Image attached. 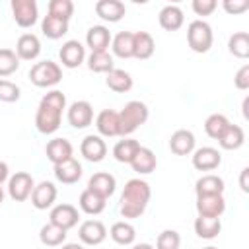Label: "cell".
Masks as SVG:
<instances>
[{
    "label": "cell",
    "mask_w": 249,
    "mask_h": 249,
    "mask_svg": "<svg viewBox=\"0 0 249 249\" xmlns=\"http://www.w3.org/2000/svg\"><path fill=\"white\" fill-rule=\"evenodd\" d=\"M152 191L150 185L142 179H128L123 195H121V216L123 218H138L144 214L150 202Z\"/></svg>",
    "instance_id": "obj_2"
},
{
    "label": "cell",
    "mask_w": 249,
    "mask_h": 249,
    "mask_svg": "<svg viewBox=\"0 0 249 249\" xmlns=\"http://www.w3.org/2000/svg\"><path fill=\"white\" fill-rule=\"evenodd\" d=\"M45 154H47V160L53 165H58V163L68 161L72 158L74 148L66 138H53V140H49V144L45 148Z\"/></svg>",
    "instance_id": "obj_16"
},
{
    "label": "cell",
    "mask_w": 249,
    "mask_h": 249,
    "mask_svg": "<svg viewBox=\"0 0 249 249\" xmlns=\"http://www.w3.org/2000/svg\"><path fill=\"white\" fill-rule=\"evenodd\" d=\"M49 218H51V224H54V226H58V228H62V230L68 231L70 228H74V226L78 224L80 214H78V208H76V206L64 202V204L53 206Z\"/></svg>",
    "instance_id": "obj_9"
},
{
    "label": "cell",
    "mask_w": 249,
    "mask_h": 249,
    "mask_svg": "<svg viewBox=\"0 0 249 249\" xmlns=\"http://www.w3.org/2000/svg\"><path fill=\"white\" fill-rule=\"evenodd\" d=\"M78 204H80L82 212H86V214H89V216H97V214H101V212L105 210V206H107V198H103V196L95 195L93 191L86 189V191H82Z\"/></svg>",
    "instance_id": "obj_27"
},
{
    "label": "cell",
    "mask_w": 249,
    "mask_h": 249,
    "mask_svg": "<svg viewBox=\"0 0 249 249\" xmlns=\"http://www.w3.org/2000/svg\"><path fill=\"white\" fill-rule=\"evenodd\" d=\"M204 249H218V247H212V245H208V247H204Z\"/></svg>",
    "instance_id": "obj_53"
},
{
    "label": "cell",
    "mask_w": 249,
    "mask_h": 249,
    "mask_svg": "<svg viewBox=\"0 0 249 249\" xmlns=\"http://www.w3.org/2000/svg\"><path fill=\"white\" fill-rule=\"evenodd\" d=\"M62 249H84V245H80V243H62Z\"/></svg>",
    "instance_id": "obj_50"
},
{
    "label": "cell",
    "mask_w": 249,
    "mask_h": 249,
    "mask_svg": "<svg viewBox=\"0 0 249 249\" xmlns=\"http://www.w3.org/2000/svg\"><path fill=\"white\" fill-rule=\"evenodd\" d=\"M88 68L95 74H109L115 66H113V56L109 54V51H99V53H91L88 56Z\"/></svg>",
    "instance_id": "obj_37"
},
{
    "label": "cell",
    "mask_w": 249,
    "mask_h": 249,
    "mask_svg": "<svg viewBox=\"0 0 249 249\" xmlns=\"http://www.w3.org/2000/svg\"><path fill=\"white\" fill-rule=\"evenodd\" d=\"M74 14V2L72 0H51L49 2V16L70 21Z\"/></svg>",
    "instance_id": "obj_41"
},
{
    "label": "cell",
    "mask_w": 249,
    "mask_h": 249,
    "mask_svg": "<svg viewBox=\"0 0 249 249\" xmlns=\"http://www.w3.org/2000/svg\"><path fill=\"white\" fill-rule=\"evenodd\" d=\"M218 8L216 0H193V12L196 16H210Z\"/></svg>",
    "instance_id": "obj_44"
},
{
    "label": "cell",
    "mask_w": 249,
    "mask_h": 249,
    "mask_svg": "<svg viewBox=\"0 0 249 249\" xmlns=\"http://www.w3.org/2000/svg\"><path fill=\"white\" fill-rule=\"evenodd\" d=\"M156 51V43H154V37L148 33V31H136L134 33V47H132V56L134 58H140V60H146L154 54Z\"/></svg>",
    "instance_id": "obj_28"
},
{
    "label": "cell",
    "mask_w": 249,
    "mask_h": 249,
    "mask_svg": "<svg viewBox=\"0 0 249 249\" xmlns=\"http://www.w3.org/2000/svg\"><path fill=\"white\" fill-rule=\"evenodd\" d=\"M247 175H249V167L241 169V177H239V187L243 193H249V183H247Z\"/></svg>",
    "instance_id": "obj_47"
},
{
    "label": "cell",
    "mask_w": 249,
    "mask_h": 249,
    "mask_svg": "<svg viewBox=\"0 0 249 249\" xmlns=\"http://www.w3.org/2000/svg\"><path fill=\"white\" fill-rule=\"evenodd\" d=\"M58 56H60L62 66H66V68H78L84 62V58H86V49H84V45L80 41L70 39V41H66L60 47Z\"/></svg>",
    "instance_id": "obj_13"
},
{
    "label": "cell",
    "mask_w": 249,
    "mask_h": 249,
    "mask_svg": "<svg viewBox=\"0 0 249 249\" xmlns=\"http://www.w3.org/2000/svg\"><path fill=\"white\" fill-rule=\"evenodd\" d=\"M111 47L115 56L119 58H130L132 47H134V33L132 31H121L111 39Z\"/></svg>",
    "instance_id": "obj_31"
},
{
    "label": "cell",
    "mask_w": 249,
    "mask_h": 249,
    "mask_svg": "<svg viewBox=\"0 0 249 249\" xmlns=\"http://www.w3.org/2000/svg\"><path fill=\"white\" fill-rule=\"evenodd\" d=\"M78 237L82 243L86 245H99L105 241L107 237V228L103 222L99 220H86L80 224V230H78Z\"/></svg>",
    "instance_id": "obj_10"
},
{
    "label": "cell",
    "mask_w": 249,
    "mask_h": 249,
    "mask_svg": "<svg viewBox=\"0 0 249 249\" xmlns=\"http://www.w3.org/2000/svg\"><path fill=\"white\" fill-rule=\"evenodd\" d=\"M148 107L142 101H128L123 111H119V136L132 134L138 126L148 121Z\"/></svg>",
    "instance_id": "obj_3"
},
{
    "label": "cell",
    "mask_w": 249,
    "mask_h": 249,
    "mask_svg": "<svg viewBox=\"0 0 249 249\" xmlns=\"http://www.w3.org/2000/svg\"><path fill=\"white\" fill-rule=\"evenodd\" d=\"M196 212L204 218H220L226 212L224 195H204L196 196Z\"/></svg>",
    "instance_id": "obj_11"
},
{
    "label": "cell",
    "mask_w": 249,
    "mask_h": 249,
    "mask_svg": "<svg viewBox=\"0 0 249 249\" xmlns=\"http://www.w3.org/2000/svg\"><path fill=\"white\" fill-rule=\"evenodd\" d=\"M2 200H4V191H2V185H0V204H2Z\"/></svg>",
    "instance_id": "obj_52"
},
{
    "label": "cell",
    "mask_w": 249,
    "mask_h": 249,
    "mask_svg": "<svg viewBox=\"0 0 249 249\" xmlns=\"http://www.w3.org/2000/svg\"><path fill=\"white\" fill-rule=\"evenodd\" d=\"M66 109V97L58 89H51L41 97L35 113V126L41 134H53L58 130L62 121V111Z\"/></svg>",
    "instance_id": "obj_1"
},
{
    "label": "cell",
    "mask_w": 249,
    "mask_h": 249,
    "mask_svg": "<svg viewBox=\"0 0 249 249\" xmlns=\"http://www.w3.org/2000/svg\"><path fill=\"white\" fill-rule=\"evenodd\" d=\"M233 84L237 89H249V64H243L237 72H235V78H233Z\"/></svg>",
    "instance_id": "obj_46"
},
{
    "label": "cell",
    "mask_w": 249,
    "mask_h": 249,
    "mask_svg": "<svg viewBox=\"0 0 249 249\" xmlns=\"http://www.w3.org/2000/svg\"><path fill=\"white\" fill-rule=\"evenodd\" d=\"M195 144H196L195 134L191 130H187V128L175 130L171 134V138H169V148H171V152L175 156H189V154H193L195 152Z\"/></svg>",
    "instance_id": "obj_17"
},
{
    "label": "cell",
    "mask_w": 249,
    "mask_h": 249,
    "mask_svg": "<svg viewBox=\"0 0 249 249\" xmlns=\"http://www.w3.org/2000/svg\"><path fill=\"white\" fill-rule=\"evenodd\" d=\"M41 53V41L33 33H23L19 35L16 43V54L19 60H35Z\"/></svg>",
    "instance_id": "obj_19"
},
{
    "label": "cell",
    "mask_w": 249,
    "mask_h": 249,
    "mask_svg": "<svg viewBox=\"0 0 249 249\" xmlns=\"http://www.w3.org/2000/svg\"><path fill=\"white\" fill-rule=\"evenodd\" d=\"M124 12H126V8H124V4L121 0H99L95 4V14L101 19L111 21V23L119 21L124 16Z\"/></svg>",
    "instance_id": "obj_23"
},
{
    "label": "cell",
    "mask_w": 249,
    "mask_h": 249,
    "mask_svg": "<svg viewBox=\"0 0 249 249\" xmlns=\"http://www.w3.org/2000/svg\"><path fill=\"white\" fill-rule=\"evenodd\" d=\"M29 80L37 88H53L62 80V68L53 60L35 62L29 70Z\"/></svg>",
    "instance_id": "obj_4"
},
{
    "label": "cell",
    "mask_w": 249,
    "mask_h": 249,
    "mask_svg": "<svg viewBox=\"0 0 249 249\" xmlns=\"http://www.w3.org/2000/svg\"><path fill=\"white\" fill-rule=\"evenodd\" d=\"M158 19H160V25H161L165 31H177V29L183 25L185 16H183V10H181L179 6L169 4V6L161 8Z\"/></svg>",
    "instance_id": "obj_25"
},
{
    "label": "cell",
    "mask_w": 249,
    "mask_h": 249,
    "mask_svg": "<svg viewBox=\"0 0 249 249\" xmlns=\"http://www.w3.org/2000/svg\"><path fill=\"white\" fill-rule=\"evenodd\" d=\"M243 117L249 119V97L243 99Z\"/></svg>",
    "instance_id": "obj_49"
},
{
    "label": "cell",
    "mask_w": 249,
    "mask_h": 249,
    "mask_svg": "<svg viewBox=\"0 0 249 249\" xmlns=\"http://www.w3.org/2000/svg\"><path fill=\"white\" fill-rule=\"evenodd\" d=\"M222 6L228 14L235 16V14H243L245 10H249V0H224Z\"/></svg>",
    "instance_id": "obj_45"
},
{
    "label": "cell",
    "mask_w": 249,
    "mask_h": 249,
    "mask_svg": "<svg viewBox=\"0 0 249 249\" xmlns=\"http://www.w3.org/2000/svg\"><path fill=\"white\" fill-rule=\"evenodd\" d=\"M245 142V132L239 124H228V128L224 130V134L218 138V144L224 148V150H237L241 148Z\"/></svg>",
    "instance_id": "obj_30"
},
{
    "label": "cell",
    "mask_w": 249,
    "mask_h": 249,
    "mask_svg": "<svg viewBox=\"0 0 249 249\" xmlns=\"http://www.w3.org/2000/svg\"><path fill=\"white\" fill-rule=\"evenodd\" d=\"M224 179L214 175V173H208V175H202L200 179H196L195 183V193L196 196H204V195H224Z\"/></svg>",
    "instance_id": "obj_24"
},
{
    "label": "cell",
    "mask_w": 249,
    "mask_h": 249,
    "mask_svg": "<svg viewBox=\"0 0 249 249\" xmlns=\"http://www.w3.org/2000/svg\"><path fill=\"white\" fill-rule=\"evenodd\" d=\"M39 239L47 247H58V245H62L66 241V230H62V228H58V226H54V224L49 222V224H45L41 228Z\"/></svg>",
    "instance_id": "obj_35"
},
{
    "label": "cell",
    "mask_w": 249,
    "mask_h": 249,
    "mask_svg": "<svg viewBox=\"0 0 249 249\" xmlns=\"http://www.w3.org/2000/svg\"><path fill=\"white\" fill-rule=\"evenodd\" d=\"M12 16L16 23L23 29L33 27L39 18V8L35 0H12Z\"/></svg>",
    "instance_id": "obj_7"
},
{
    "label": "cell",
    "mask_w": 249,
    "mask_h": 249,
    "mask_svg": "<svg viewBox=\"0 0 249 249\" xmlns=\"http://www.w3.org/2000/svg\"><path fill=\"white\" fill-rule=\"evenodd\" d=\"M8 175H10V169H8V163L6 161H0V185L8 179Z\"/></svg>",
    "instance_id": "obj_48"
},
{
    "label": "cell",
    "mask_w": 249,
    "mask_h": 249,
    "mask_svg": "<svg viewBox=\"0 0 249 249\" xmlns=\"http://www.w3.org/2000/svg\"><path fill=\"white\" fill-rule=\"evenodd\" d=\"M222 230V222L220 218H204L198 216L195 220V233L202 239H214Z\"/></svg>",
    "instance_id": "obj_33"
},
{
    "label": "cell",
    "mask_w": 249,
    "mask_h": 249,
    "mask_svg": "<svg viewBox=\"0 0 249 249\" xmlns=\"http://www.w3.org/2000/svg\"><path fill=\"white\" fill-rule=\"evenodd\" d=\"M222 163V154L212 146H202L193 152V167L198 171H212Z\"/></svg>",
    "instance_id": "obj_12"
},
{
    "label": "cell",
    "mask_w": 249,
    "mask_h": 249,
    "mask_svg": "<svg viewBox=\"0 0 249 249\" xmlns=\"http://www.w3.org/2000/svg\"><path fill=\"white\" fill-rule=\"evenodd\" d=\"M66 117H68V123H70L74 128H86V126H89L91 121H93V107H91L89 101H84V99L74 101V103L68 107Z\"/></svg>",
    "instance_id": "obj_8"
},
{
    "label": "cell",
    "mask_w": 249,
    "mask_h": 249,
    "mask_svg": "<svg viewBox=\"0 0 249 249\" xmlns=\"http://www.w3.org/2000/svg\"><path fill=\"white\" fill-rule=\"evenodd\" d=\"M80 152H82V156H84L88 161L97 163V161H101V160L107 156V144H105V140H103L101 136H97V134H88V136L82 140V144H80Z\"/></svg>",
    "instance_id": "obj_14"
},
{
    "label": "cell",
    "mask_w": 249,
    "mask_h": 249,
    "mask_svg": "<svg viewBox=\"0 0 249 249\" xmlns=\"http://www.w3.org/2000/svg\"><path fill=\"white\" fill-rule=\"evenodd\" d=\"M88 189L93 191L95 195L103 196V198H109L115 193V189H117V179L111 173H107V171H97V173H93L89 177Z\"/></svg>",
    "instance_id": "obj_18"
},
{
    "label": "cell",
    "mask_w": 249,
    "mask_h": 249,
    "mask_svg": "<svg viewBox=\"0 0 249 249\" xmlns=\"http://www.w3.org/2000/svg\"><path fill=\"white\" fill-rule=\"evenodd\" d=\"M140 150V142L134 140V138H124V140H119L113 148V156L117 161L121 163H130L136 156V152Z\"/></svg>",
    "instance_id": "obj_32"
},
{
    "label": "cell",
    "mask_w": 249,
    "mask_h": 249,
    "mask_svg": "<svg viewBox=\"0 0 249 249\" xmlns=\"http://www.w3.org/2000/svg\"><path fill=\"white\" fill-rule=\"evenodd\" d=\"M41 31H43V35L47 39H60L68 31V21L58 19V18H53V16L47 14L43 18V21H41Z\"/></svg>",
    "instance_id": "obj_36"
},
{
    "label": "cell",
    "mask_w": 249,
    "mask_h": 249,
    "mask_svg": "<svg viewBox=\"0 0 249 249\" xmlns=\"http://www.w3.org/2000/svg\"><path fill=\"white\" fill-rule=\"evenodd\" d=\"M105 84L109 89L117 91V93H126L130 88H132V76L126 72V70H121V68H113L107 78H105Z\"/></svg>",
    "instance_id": "obj_29"
},
{
    "label": "cell",
    "mask_w": 249,
    "mask_h": 249,
    "mask_svg": "<svg viewBox=\"0 0 249 249\" xmlns=\"http://www.w3.org/2000/svg\"><path fill=\"white\" fill-rule=\"evenodd\" d=\"M111 239L115 241V243H119V245H130V243H134V239H136V230H134V226L132 224H128V222H115L113 226H111Z\"/></svg>",
    "instance_id": "obj_34"
},
{
    "label": "cell",
    "mask_w": 249,
    "mask_h": 249,
    "mask_svg": "<svg viewBox=\"0 0 249 249\" xmlns=\"http://www.w3.org/2000/svg\"><path fill=\"white\" fill-rule=\"evenodd\" d=\"M56 200V187L51 181H41L39 185L33 187L31 193V204L37 210H47L53 206V202Z\"/></svg>",
    "instance_id": "obj_15"
},
{
    "label": "cell",
    "mask_w": 249,
    "mask_h": 249,
    "mask_svg": "<svg viewBox=\"0 0 249 249\" xmlns=\"http://www.w3.org/2000/svg\"><path fill=\"white\" fill-rule=\"evenodd\" d=\"M181 245V235L175 230H163L158 239H156V247L154 249H179Z\"/></svg>",
    "instance_id": "obj_42"
},
{
    "label": "cell",
    "mask_w": 249,
    "mask_h": 249,
    "mask_svg": "<svg viewBox=\"0 0 249 249\" xmlns=\"http://www.w3.org/2000/svg\"><path fill=\"white\" fill-rule=\"evenodd\" d=\"M54 177H56V181H60L64 185H74L82 177V163L78 160L70 158L68 161L54 165Z\"/></svg>",
    "instance_id": "obj_20"
},
{
    "label": "cell",
    "mask_w": 249,
    "mask_h": 249,
    "mask_svg": "<svg viewBox=\"0 0 249 249\" xmlns=\"http://www.w3.org/2000/svg\"><path fill=\"white\" fill-rule=\"evenodd\" d=\"M228 124H230V121L226 119V115H222V113H212V115L204 121V130H206V134H208L210 138L218 140V138L224 134V130L228 128Z\"/></svg>",
    "instance_id": "obj_39"
},
{
    "label": "cell",
    "mask_w": 249,
    "mask_h": 249,
    "mask_svg": "<svg viewBox=\"0 0 249 249\" xmlns=\"http://www.w3.org/2000/svg\"><path fill=\"white\" fill-rule=\"evenodd\" d=\"M187 41L195 53H208L212 47V41H214L212 27L202 19L191 21L187 27Z\"/></svg>",
    "instance_id": "obj_5"
},
{
    "label": "cell",
    "mask_w": 249,
    "mask_h": 249,
    "mask_svg": "<svg viewBox=\"0 0 249 249\" xmlns=\"http://www.w3.org/2000/svg\"><path fill=\"white\" fill-rule=\"evenodd\" d=\"M156 165H158L156 154H154L150 148H144V146H140V150L136 152L134 160L130 161V167H132L136 173H140V175L152 173V171L156 169Z\"/></svg>",
    "instance_id": "obj_26"
},
{
    "label": "cell",
    "mask_w": 249,
    "mask_h": 249,
    "mask_svg": "<svg viewBox=\"0 0 249 249\" xmlns=\"http://www.w3.org/2000/svg\"><path fill=\"white\" fill-rule=\"evenodd\" d=\"M33 187H35V181L27 171H18L8 179V195L16 202L27 200L33 193Z\"/></svg>",
    "instance_id": "obj_6"
},
{
    "label": "cell",
    "mask_w": 249,
    "mask_h": 249,
    "mask_svg": "<svg viewBox=\"0 0 249 249\" xmlns=\"http://www.w3.org/2000/svg\"><path fill=\"white\" fill-rule=\"evenodd\" d=\"M111 43V33L105 25H91L86 33V45L91 49V53H99V51H107Z\"/></svg>",
    "instance_id": "obj_22"
},
{
    "label": "cell",
    "mask_w": 249,
    "mask_h": 249,
    "mask_svg": "<svg viewBox=\"0 0 249 249\" xmlns=\"http://www.w3.org/2000/svg\"><path fill=\"white\" fill-rule=\"evenodd\" d=\"M228 51L237 58H247L249 56V33L247 31L233 33L228 41Z\"/></svg>",
    "instance_id": "obj_38"
},
{
    "label": "cell",
    "mask_w": 249,
    "mask_h": 249,
    "mask_svg": "<svg viewBox=\"0 0 249 249\" xmlns=\"http://www.w3.org/2000/svg\"><path fill=\"white\" fill-rule=\"evenodd\" d=\"M95 126L101 136H119V113L113 109H103L95 117Z\"/></svg>",
    "instance_id": "obj_21"
},
{
    "label": "cell",
    "mask_w": 249,
    "mask_h": 249,
    "mask_svg": "<svg viewBox=\"0 0 249 249\" xmlns=\"http://www.w3.org/2000/svg\"><path fill=\"white\" fill-rule=\"evenodd\" d=\"M19 68V58L12 49H0V78L12 76Z\"/></svg>",
    "instance_id": "obj_40"
},
{
    "label": "cell",
    "mask_w": 249,
    "mask_h": 249,
    "mask_svg": "<svg viewBox=\"0 0 249 249\" xmlns=\"http://www.w3.org/2000/svg\"><path fill=\"white\" fill-rule=\"evenodd\" d=\"M19 95H21V89L18 84H14L10 80H0V101L14 103L19 99Z\"/></svg>",
    "instance_id": "obj_43"
},
{
    "label": "cell",
    "mask_w": 249,
    "mask_h": 249,
    "mask_svg": "<svg viewBox=\"0 0 249 249\" xmlns=\"http://www.w3.org/2000/svg\"><path fill=\"white\" fill-rule=\"evenodd\" d=\"M132 249H154V247H152L150 243H136Z\"/></svg>",
    "instance_id": "obj_51"
}]
</instances>
